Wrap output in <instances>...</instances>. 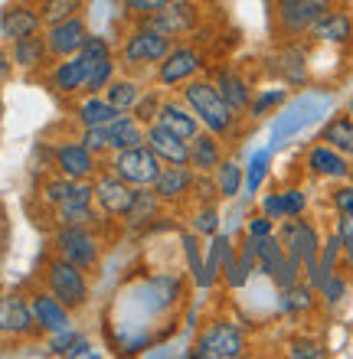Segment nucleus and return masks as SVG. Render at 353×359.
Returning a JSON list of instances; mask_svg holds the SVG:
<instances>
[{"mask_svg": "<svg viewBox=\"0 0 353 359\" xmlns=\"http://www.w3.org/2000/svg\"><path fill=\"white\" fill-rule=\"evenodd\" d=\"M180 98H183V104L200 118V124L206 131L220 134V137H229V134L236 131L239 114L226 104L220 88L213 86V79H200V76L190 79V82L180 88Z\"/></svg>", "mask_w": 353, "mask_h": 359, "instance_id": "1", "label": "nucleus"}, {"mask_svg": "<svg viewBox=\"0 0 353 359\" xmlns=\"http://www.w3.org/2000/svg\"><path fill=\"white\" fill-rule=\"evenodd\" d=\"M43 287H46L49 294H56L69 311H82L88 304V297H92L88 271L72 265V262L62 255H53L46 265H43Z\"/></svg>", "mask_w": 353, "mask_h": 359, "instance_id": "2", "label": "nucleus"}, {"mask_svg": "<svg viewBox=\"0 0 353 359\" xmlns=\"http://www.w3.org/2000/svg\"><path fill=\"white\" fill-rule=\"evenodd\" d=\"M177 39H171L164 29H157L151 20L134 23V29L124 36L121 53H118V66L124 69H144V66H157Z\"/></svg>", "mask_w": 353, "mask_h": 359, "instance_id": "3", "label": "nucleus"}, {"mask_svg": "<svg viewBox=\"0 0 353 359\" xmlns=\"http://www.w3.org/2000/svg\"><path fill=\"white\" fill-rule=\"evenodd\" d=\"M246 350H248L246 330L236 320H226V317L210 320L197 337V343H193V356L197 359H239L246 356Z\"/></svg>", "mask_w": 353, "mask_h": 359, "instance_id": "4", "label": "nucleus"}, {"mask_svg": "<svg viewBox=\"0 0 353 359\" xmlns=\"http://www.w3.org/2000/svg\"><path fill=\"white\" fill-rule=\"evenodd\" d=\"M331 7H337V0H272V20L285 39H298L307 36L314 20L324 17Z\"/></svg>", "mask_w": 353, "mask_h": 359, "instance_id": "5", "label": "nucleus"}, {"mask_svg": "<svg viewBox=\"0 0 353 359\" xmlns=\"http://www.w3.org/2000/svg\"><path fill=\"white\" fill-rule=\"evenodd\" d=\"M105 167L112 173H118L124 183L141 189V187H154V180L161 177L164 170V161L147 144H141V147H128V151H112Z\"/></svg>", "mask_w": 353, "mask_h": 359, "instance_id": "6", "label": "nucleus"}, {"mask_svg": "<svg viewBox=\"0 0 353 359\" xmlns=\"http://www.w3.org/2000/svg\"><path fill=\"white\" fill-rule=\"evenodd\" d=\"M53 252L69 258L72 265L92 271L102 258V238L95 236L92 226H59L53 232Z\"/></svg>", "mask_w": 353, "mask_h": 359, "instance_id": "7", "label": "nucleus"}, {"mask_svg": "<svg viewBox=\"0 0 353 359\" xmlns=\"http://www.w3.org/2000/svg\"><path fill=\"white\" fill-rule=\"evenodd\" d=\"M206 69V56L193 43H173L171 53L157 62V86L161 88H183Z\"/></svg>", "mask_w": 353, "mask_h": 359, "instance_id": "8", "label": "nucleus"}, {"mask_svg": "<svg viewBox=\"0 0 353 359\" xmlns=\"http://www.w3.org/2000/svg\"><path fill=\"white\" fill-rule=\"evenodd\" d=\"M275 236L281 238V245H285V252L291 258H298L301 265H307V262H314L317 252H321V232H317V226L311 222V219L305 216H288L278 222Z\"/></svg>", "mask_w": 353, "mask_h": 359, "instance_id": "9", "label": "nucleus"}, {"mask_svg": "<svg viewBox=\"0 0 353 359\" xmlns=\"http://www.w3.org/2000/svg\"><path fill=\"white\" fill-rule=\"evenodd\" d=\"M92 187H95V206L105 219H124L128 209L134 206V196H138V187L124 183V180L118 177V173H112L108 167L98 170V177L92 180Z\"/></svg>", "mask_w": 353, "mask_h": 359, "instance_id": "10", "label": "nucleus"}, {"mask_svg": "<svg viewBox=\"0 0 353 359\" xmlns=\"http://www.w3.org/2000/svg\"><path fill=\"white\" fill-rule=\"evenodd\" d=\"M36 320H33V307H29V294L7 291L0 294V337L10 340H29L36 337Z\"/></svg>", "mask_w": 353, "mask_h": 359, "instance_id": "11", "label": "nucleus"}, {"mask_svg": "<svg viewBox=\"0 0 353 359\" xmlns=\"http://www.w3.org/2000/svg\"><path fill=\"white\" fill-rule=\"evenodd\" d=\"M102 167V157H95L82 141H62L53 147V170L69 180H95Z\"/></svg>", "mask_w": 353, "mask_h": 359, "instance_id": "12", "label": "nucleus"}, {"mask_svg": "<svg viewBox=\"0 0 353 359\" xmlns=\"http://www.w3.org/2000/svg\"><path fill=\"white\" fill-rule=\"evenodd\" d=\"M200 20H203V10L197 0H171L151 23L157 29H164L171 39H183V36H190V33H197Z\"/></svg>", "mask_w": 353, "mask_h": 359, "instance_id": "13", "label": "nucleus"}, {"mask_svg": "<svg viewBox=\"0 0 353 359\" xmlns=\"http://www.w3.org/2000/svg\"><path fill=\"white\" fill-rule=\"evenodd\" d=\"M43 36H46L49 56L66 59V56H76L79 49H82V43H86V36H88V27H86V20H82V13H76V17L43 27Z\"/></svg>", "mask_w": 353, "mask_h": 359, "instance_id": "14", "label": "nucleus"}, {"mask_svg": "<svg viewBox=\"0 0 353 359\" xmlns=\"http://www.w3.org/2000/svg\"><path fill=\"white\" fill-rule=\"evenodd\" d=\"M29 307H33V320H36V330L53 337L59 330H69L72 327V311L66 304L59 301L56 294H49L46 287L43 291H33L29 294Z\"/></svg>", "mask_w": 353, "mask_h": 359, "instance_id": "15", "label": "nucleus"}, {"mask_svg": "<svg viewBox=\"0 0 353 359\" xmlns=\"http://www.w3.org/2000/svg\"><path fill=\"white\" fill-rule=\"evenodd\" d=\"M305 167H307V173L317 180H331V183L350 180V157L340 154L337 147H331V144H324V141H317L314 147H307Z\"/></svg>", "mask_w": 353, "mask_h": 359, "instance_id": "16", "label": "nucleus"}, {"mask_svg": "<svg viewBox=\"0 0 353 359\" xmlns=\"http://www.w3.org/2000/svg\"><path fill=\"white\" fill-rule=\"evenodd\" d=\"M311 43H324V46H350L353 43V17L344 7H331L324 17L314 20V27L307 29Z\"/></svg>", "mask_w": 353, "mask_h": 359, "instance_id": "17", "label": "nucleus"}, {"mask_svg": "<svg viewBox=\"0 0 353 359\" xmlns=\"http://www.w3.org/2000/svg\"><path fill=\"white\" fill-rule=\"evenodd\" d=\"M193 183H197V170L190 163H164L161 177L154 180V193L161 196V203H180L193 193Z\"/></svg>", "mask_w": 353, "mask_h": 359, "instance_id": "18", "label": "nucleus"}, {"mask_svg": "<svg viewBox=\"0 0 353 359\" xmlns=\"http://www.w3.org/2000/svg\"><path fill=\"white\" fill-rule=\"evenodd\" d=\"M33 33H43L36 4H7L4 13H0V36L13 43V39L33 36Z\"/></svg>", "mask_w": 353, "mask_h": 359, "instance_id": "19", "label": "nucleus"}, {"mask_svg": "<svg viewBox=\"0 0 353 359\" xmlns=\"http://www.w3.org/2000/svg\"><path fill=\"white\" fill-rule=\"evenodd\" d=\"M213 86L220 88V95L226 98V104H229L232 111L242 118V114L248 111V104H252V95H255V88H252V82H248L239 69L232 66H222L213 72Z\"/></svg>", "mask_w": 353, "mask_h": 359, "instance_id": "20", "label": "nucleus"}, {"mask_svg": "<svg viewBox=\"0 0 353 359\" xmlns=\"http://www.w3.org/2000/svg\"><path fill=\"white\" fill-rule=\"evenodd\" d=\"M147 147H151L164 163H190V141L180 137V134H173L171 128H164V124H147Z\"/></svg>", "mask_w": 353, "mask_h": 359, "instance_id": "21", "label": "nucleus"}, {"mask_svg": "<svg viewBox=\"0 0 353 359\" xmlns=\"http://www.w3.org/2000/svg\"><path fill=\"white\" fill-rule=\"evenodd\" d=\"M86 82H88V66H86V59L79 56V53L76 56L59 59L56 66L49 69V86L56 88L59 95H66V98L86 92Z\"/></svg>", "mask_w": 353, "mask_h": 359, "instance_id": "22", "label": "nucleus"}, {"mask_svg": "<svg viewBox=\"0 0 353 359\" xmlns=\"http://www.w3.org/2000/svg\"><path fill=\"white\" fill-rule=\"evenodd\" d=\"M10 59H13V69L20 72H39V69L49 66V46L43 33H33V36L13 39L10 43Z\"/></svg>", "mask_w": 353, "mask_h": 359, "instance_id": "23", "label": "nucleus"}, {"mask_svg": "<svg viewBox=\"0 0 353 359\" xmlns=\"http://www.w3.org/2000/svg\"><path fill=\"white\" fill-rule=\"evenodd\" d=\"M222 161H226V147H222L220 134L203 128L197 137H190V167L197 173H213Z\"/></svg>", "mask_w": 353, "mask_h": 359, "instance_id": "24", "label": "nucleus"}, {"mask_svg": "<svg viewBox=\"0 0 353 359\" xmlns=\"http://www.w3.org/2000/svg\"><path fill=\"white\" fill-rule=\"evenodd\" d=\"M278 72V79H281V86H305L307 82V53L305 46H298L295 39L288 43V46H281L275 53V66H272Z\"/></svg>", "mask_w": 353, "mask_h": 359, "instance_id": "25", "label": "nucleus"}, {"mask_svg": "<svg viewBox=\"0 0 353 359\" xmlns=\"http://www.w3.org/2000/svg\"><path fill=\"white\" fill-rule=\"evenodd\" d=\"M157 124H164V128H171L173 134H180V137H197V134L203 131L200 118L183 104V98L177 102V98H164L161 102V111H157Z\"/></svg>", "mask_w": 353, "mask_h": 359, "instance_id": "26", "label": "nucleus"}, {"mask_svg": "<svg viewBox=\"0 0 353 359\" xmlns=\"http://www.w3.org/2000/svg\"><path fill=\"white\" fill-rule=\"evenodd\" d=\"M144 141H147V124H141L131 111H121L115 121L108 124V144H112V151L141 147Z\"/></svg>", "mask_w": 353, "mask_h": 359, "instance_id": "27", "label": "nucleus"}, {"mask_svg": "<svg viewBox=\"0 0 353 359\" xmlns=\"http://www.w3.org/2000/svg\"><path fill=\"white\" fill-rule=\"evenodd\" d=\"M118 108L112 102H108L105 95L98 92V95H88L86 92V98L76 104V121H79V128H108V124L118 118Z\"/></svg>", "mask_w": 353, "mask_h": 359, "instance_id": "28", "label": "nucleus"}, {"mask_svg": "<svg viewBox=\"0 0 353 359\" xmlns=\"http://www.w3.org/2000/svg\"><path fill=\"white\" fill-rule=\"evenodd\" d=\"M281 294V311L291 313V317H301V313H311L317 307V287L307 278H301V281H295L291 287H285V291H278Z\"/></svg>", "mask_w": 353, "mask_h": 359, "instance_id": "29", "label": "nucleus"}, {"mask_svg": "<svg viewBox=\"0 0 353 359\" xmlns=\"http://www.w3.org/2000/svg\"><path fill=\"white\" fill-rule=\"evenodd\" d=\"M317 141L331 144V147H337L340 154H347V157H353V114H334L331 121L324 124V131H321V137Z\"/></svg>", "mask_w": 353, "mask_h": 359, "instance_id": "30", "label": "nucleus"}, {"mask_svg": "<svg viewBox=\"0 0 353 359\" xmlns=\"http://www.w3.org/2000/svg\"><path fill=\"white\" fill-rule=\"evenodd\" d=\"M255 252H258V271L272 281V278L278 274V268L285 265V258H288L285 245H281V238H278L275 232H272V236H265V238H255Z\"/></svg>", "mask_w": 353, "mask_h": 359, "instance_id": "31", "label": "nucleus"}, {"mask_svg": "<svg viewBox=\"0 0 353 359\" xmlns=\"http://www.w3.org/2000/svg\"><path fill=\"white\" fill-rule=\"evenodd\" d=\"M213 180H216V189H220V199H236L242 189H246V167H239L236 161H222L216 170H213Z\"/></svg>", "mask_w": 353, "mask_h": 359, "instance_id": "32", "label": "nucleus"}, {"mask_svg": "<svg viewBox=\"0 0 353 359\" xmlns=\"http://www.w3.org/2000/svg\"><path fill=\"white\" fill-rule=\"evenodd\" d=\"M157 212H161V196H157L151 187H141L138 196H134V206L128 209V216H124V222H128V226H147V222L157 219Z\"/></svg>", "mask_w": 353, "mask_h": 359, "instance_id": "33", "label": "nucleus"}, {"mask_svg": "<svg viewBox=\"0 0 353 359\" xmlns=\"http://www.w3.org/2000/svg\"><path fill=\"white\" fill-rule=\"evenodd\" d=\"M226 242L229 236H216L210 238V248H206V258H203V274H200V287H213L216 281H222V252H226Z\"/></svg>", "mask_w": 353, "mask_h": 359, "instance_id": "34", "label": "nucleus"}, {"mask_svg": "<svg viewBox=\"0 0 353 359\" xmlns=\"http://www.w3.org/2000/svg\"><path fill=\"white\" fill-rule=\"evenodd\" d=\"M141 92H144V88L138 86V82H134L131 76H115L112 82H108V88H105L102 95H105L108 102L115 104L118 111H131L134 102L141 98Z\"/></svg>", "mask_w": 353, "mask_h": 359, "instance_id": "35", "label": "nucleus"}, {"mask_svg": "<svg viewBox=\"0 0 353 359\" xmlns=\"http://www.w3.org/2000/svg\"><path fill=\"white\" fill-rule=\"evenodd\" d=\"M36 10H39V20L43 27L49 23H59V20H69L86 10V0H36Z\"/></svg>", "mask_w": 353, "mask_h": 359, "instance_id": "36", "label": "nucleus"}, {"mask_svg": "<svg viewBox=\"0 0 353 359\" xmlns=\"http://www.w3.org/2000/svg\"><path fill=\"white\" fill-rule=\"evenodd\" d=\"M76 183H79V180H69V177H62V173H56V177L43 180V187H39V199H43V203L56 212V209L62 206L69 196H72Z\"/></svg>", "mask_w": 353, "mask_h": 359, "instance_id": "37", "label": "nucleus"}, {"mask_svg": "<svg viewBox=\"0 0 353 359\" xmlns=\"http://www.w3.org/2000/svg\"><path fill=\"white\" fill-rule=\"evenodd\" d=\"M347 291H350V278H347L344 268H337V271L327 274L324 284L317 287V297H321L327 307H337V304L347 297Z\"/></svg>", "mask_w": 353, "mask_h": 359, "instance_id": "38", "label": "nucleus"}, {"mask_svg": "<svg viewBox=\"0 0 353 359\" xmlns=\"http://www.w3.org/2000/svg\"><path fill=\"white\" fill-rule=\"evenodd\" d=\"M311 108H314L311 102L291 104V108H288V111L278 118V124H275V144H281V137H288L291 131H298L305 121H311Z\"/></svg>", "mask_w": 353, "mask_h": 359, "instance_id": "39", "label": "nucleus"}, {"mask_svg": "<svg viewBox=\"0 0 353 359\" xmlns=\"http://www.w3.org/2000/svg\"><path fill=\"white\" fill-rule=\"evenodd\" d=\"M285 98H288L285 88H262V92L255 88L252 104H248L246 114H248V118H265V114H272L275 108H281V104H285Z\"/></svg>", "mask_w": 353, "mask_h": 359, "instance_id": "40", "label": "nucleus"}, {"mask_svg": "<svg viewBox=\"0 0 353 359\" xmlns=\"http://www.w3.org/2000/svg\"><path fill=\"white\" fill-rule=\"evenodd\" d=\"M268 167H272V151H255L252 157H248V167H246V189L252 193V196H255L258 189H262V183H265Z\"/></svg>", "mask_w": 353, "mask_h": 359, "instance_id": "41", "label": "nucleus"}, {"mask_svg": "<svg viewBox=\"0 0 353 359\" xmlns=\"http://www.w3.org/2000/svg\"><path fill=\"white\" fill-rule=\"evenodd\" d=\"M118 76V59H102V62H95V66L88 69V82H86V92L88 95H98V92H105L108 82Z\"/></svg>", "mask_w": 353, "mask_h": 359, "instance_id": "42", "label": "nucleus"}, {"mask_svg": "<svg viewBox=\"0 0 353 359\" xmlns=\"http://www.w3.org/2000/svg\"><path fill=\"white\" fill-rule=\"evenodd\" d=\"M193 232L200 238H213L220 232V209H216V203H203L193 212Z\"/></svg>", "mask_w": 353, "mask_h": 359, "instance_id": "43", "label": "nucleus"}, {"mask_svg": "<svg viewBox=\"0 0 353 359\" xmlns=\"http://www.w3.org/2000/svg\"><path fill=\"white\" fill-rule=\"evenodd\" d=\"M161 102H164V98H161V92H157V88H144L141 98L134 102L131 114L141 124H154V121H157V111H161Z\"/></svg>", "mask_w": 353, "mask_h": 359, "instance_id": "44", "label": "nucleus"}, {"mask_svg": "<svg viewBox=\"0 0 353 359\" xmlns=\"http://www.w3.org/2000/svg\"><path fill=\"white\" fill-rule=\"evenodd\" d=\"M167 4L171 0H121V13L131 17L134 23H141V20H154Z\"/></svg>", "mask_w": 353, "mask_h": 359, "instance_id": "45", "label": "nucleus"}, {"mask_svg": "<svg viewBox=\"0 0 353 359\" xmlns=\"http://www.w3.org/2000/svg\"><path fill=\"white\" fill-rule=\"evenodd\" d=\"M317 262L327 268V271H337V268L344 265V242H340V236L337 232H331V236L321 242V252H317Z\"/></svg>", "mask_w": 353, "mask_h": 359, "instance_id": "46", "label": "nucleus"}, {"mask_svg": "<svg viewBox=\"0 0 353 359\" xmlns=\"http://www.w3.org/2000/svg\"><path fill=\"white\" fill-rule=\"evenodd\" d=\"M79 56L86 59V66L92 69L95 62H102V59H112L115 53H112V43H108L105 36H92V33H88L86 43H82V49H79Z\"/></svg>", "mask_w": 353, "mask_h": 359, "instance_id": "47", "label": "nucleus"}, {"mask_svg": "<svg viewBox=\"0 0 353 359\" xmlns=\"http://www.w3.org/2000/svg\"><path fill=\"white\" fill-rule=\"evenodd\" d=\"M288 356L291 359H324L327 350H324V343L314 340V337H295V340H288Z\"/></svg>", "mask_w": 353, "mask_h": 359, "instance_id": "48", "label": "nucleus"}, {"mask_svg": "<svg viewBox=\"0 0 353 359\" xmlns=\"http://www.w3.org/2000/svg\"><path fill=\"white\" fill-rule=\"evenodd\" d=\"M281 193V209H285V219L288 216H305L307 209V193L301 187H285L278 189Z\"/></svg>", "mask_w": 353, "mask_h": 359, "instance_id": "49", "label": "nucleus"}, {"mask_svg": "<svg viewBox=\"0 0 353 359\" xmlns=\"http://www.w3.org/2000/svg\"><path fill=\"white\" fill-rule=\"evenodd\" d=\"M79 141L86 144L95 157H108L112 154V144H108V128H82V137Z\"/></svg>", "mask_w": 353, "mask_h": 359, "instance_id": "50", "label": "nucleus"}, {"mask_svg": "<svg viewBox=\"0 0 353 359\" xmlns=\"http://www.w3.org/2000/svg\"><path fill=\"white\" fill-rule=\"evenodd\" d=\"M82 340V333L76 330V327H69V330H59L49 337V353H56V356H72V350H76V343Z\"/></svg>", "mask_w": 353, "mask_h": 359, "instance_id": "51", "label": "nucleus"}, {"mask_svg": "<svg viewBox=\"0 0 353 359\" xmlns=\"http://www.w3.org/2000/svg\"><path fill=\"white\" fill-rule=\"evenodd\" d=\"M331 206L334 212H353V180H340L331 189Z\"/></svg>", "mask_w": 353, "mask_h": 359, "instance_id": "52", "label": "nucleus"}, {"mask_svg": "<svg viewBox=\"0 0 353 359\" xmlns=\"http://www.w3.org/2000/svg\"><path fill=\"white\" fill-rule=\"evenodd\" d=\"M183 252H187V258H190L193 281H200V274H203V255H200V236H197V232H187V236H183Z\"/></svg>", "mask_w": 353, "mask_h": 359, "instance_id": "53", "label": "nucleus"}, {"mask_svg": "<svg viewBox=\"0 0 353 359\" xmlns=\"http://www.w3.org/2000/svg\"><path fill=\"white\" fill-rule=\"evenodd\" d=\"M278 229V222L275 219H268L265 212H255V216L246 222V236H252V238H265V236H272Z\"/></svg>", "mask_w": 353, "mask_h": 359, "instance_id": "54", "label": "nucleus"}, {"mask_svg": "<svg viewBox=\"0 0 353 359\" xmlns=\"http://www.w3.org/2000/svg\"><path fill=\"white\" fill-rule=\"evenodd\" d=\"M334 232L344 242V252H353V212H337Z\"/></svg>", "mask_w": 353, "mask_h": 359, "instance_id": "55", "label": "nucleus"}, {"mask_svg": "<svg viewBox=\"0 0 353 359\" xmlns=\"http://www.w3.org/2000/svg\"><path fill=\"white\" fill-rule=\"evenodd\" d=\"M258 212H265L268 219L281 222V219H285V209H281V193H268V196H262V206H258Z\"/></svg>", "mask_w": 353, "mask_h": 359, "instance_id": "56", "label": "nucleus"}, {"mask_svg": "<svg viewBox=\"0 0 353 359\" xmlns=\"http://www.w3.org/2000/svg\"><path fill=\"white\" fill-rule=\"evenodd\" d=\"M10 72H13V59H10V49H0V82H4V79H10Z\"/></svg>", "mask_w": 353, "mask_h": 359, "instance_id": "57", "label": "nucleus"}, {"mask_svg": "<svg viewBox=\"0 0 353 359\" xmlns=\"http://www.w3.org/2000/svg\"><path fill=\"white\" fill-rule=\"evenodd\" d=\"M347 271V278H350V284H353V252H344V265H340Z\"/></svg>", "mask_w": 353, "mask_h": 359, "instance_id": "58", "label": "nucleus"}, {"mask_svg": "<svg viewBox=\"0 0 353 359\" xmlns=\"http://www.w3.org/2000/svg\"><path fill=\"white\" fill-rule=\"evenodd\" d=\"M350 180H353V157H350Z\"/></svg>", "mask_w": 353, "mask_h": 359, "instance_id": "59", "label": "nucleus"}, {"mask_svg": "<svg viewBox=\"0 0 353 359\" xmlns=\"http://www.w3.org/2000/svg\"><path fill=\"white\" fill-rule=\"evenodd\" d=\"M350 114H353V102H350Z\"/></svg>", "mask_w": 353, "mask_h": 359, "instance_id": "60", "label": "nucleus"}]
</instances>
